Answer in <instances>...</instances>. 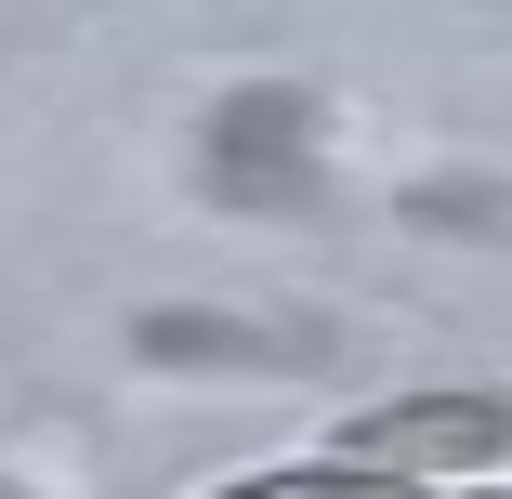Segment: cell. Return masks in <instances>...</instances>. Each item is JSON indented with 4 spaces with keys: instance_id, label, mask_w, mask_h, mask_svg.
Returning a JSON list of instances; mask_svg holds the SVG:
<instances>
[{
    "instance_id": "cell-3",
    "label": "cell",
    "mask_w": 512,
    "mask_h": 499,
    "mask_svg": "<svg viewBox=\"0 0 512 499\" xmlns=\"http://www.w3.org/2000/svg\"><path fill=\"white\" fill-rule=\"evenodd\" d=\"M421 499H512V486H486V473H460V486H421Z\"/></svg>"
},
{
    "instance_id": "cell-2",
    "label": "cell",
    "mask_w": 512,
    "mask_h": 499,
    "mask_svg": "<svg viewBox=\"0 0 512 499\" xmlns=\"http://www.w3.org/2000/svg\"><path fill=\"white\" fill-rule=\"evenodd\" d=\"M224 499H421L407 473H368V460H302V473H250V486H224Z\"/></svg>"
},
{
    "instance_id": "cell-1",
    "label": "cell",
    "mask_w": 512,
    "mask_h": 499,
    "mask_svg": "<svg viewBox=\"0 0 512 499\" xmlns=\"http://www.w3.org/2000/svg\"><path fill=\"white\" fill-rule=\"evenodd\" d=\"M329 447L368 460V473H407V486H460V473H499L512 460V408H499V394H421V408L342 421Z\"/></svg>"
}]
</instances>
